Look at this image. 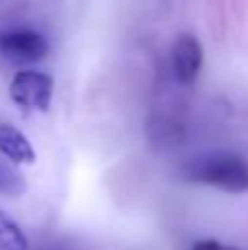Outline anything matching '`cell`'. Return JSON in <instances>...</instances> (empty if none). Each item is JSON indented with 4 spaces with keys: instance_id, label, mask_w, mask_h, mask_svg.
<instances>
[{
    "instance_id": "277c9868",
    "label": "cell",
    "mask_w": 248,
    "mask_h": 250,
    "mask_svg": "<svg viewBox=\"0 0 248 250\" xmlns=\"http://www.w3.org/2000/svg\"><path fill=\"white\" fill-rule=\"evenodd\" d=\"M205 66V48L193 33H180L171 46V70L178 83L191 86Z\"/></svg>"
},
{
    "instance_id": "8992f818",
    "label": "cell",
    "mask_w": 248,
    "mask_h": 250,
    "mask_svg": "<svg viewBox=\"0 0 248 250\" xmlns=\"http://www.w3.org/2000/svg\"><path fill=\"white\" fill-rule=\"evenodd\" d=\"M0 250H29L24 230L4 211H0Z\"/></svg>"
},
{
    "instance_id": "ba28073f",
    "label": "cell",
    "mask_w": 248,
    "mask_h": 250,
    "mask_svg": "<svg viewBox=\"0 0 248 250\" xmlns=\"http://www.w3.org/2000/svg\"><path fill=\"white\" fill-rule=\"evenodd\" d=\"M191 250H242L235 246H227V244L218 242V239H200L191 246Z\"/></svg>"
},
{
    "instance_id": "5b68a950",
    "label": "cell",
    "mask_w": 248,
    "mask_h": 250,
    "mask_svg": "<svg viewBox=\"0 0 248 250\" xmlns=\"http://www.w3.org/2000/svg\"><path fill=\"white\" fill-rule=\"evenodd\" d=\"M0 154L13 165L35 163V149L31 141L9 123H0Z\"/></svg>"
},
{
    "instance_id": "3957f363",
    "label": "cell",
    "mask_w": 248,
    "mask_h": 250,
    "mask_svg": "<svg viewBox=\"0 0 248 250\" xmlns=\"http://www.w3.org/2000/svg\"><path fill=\"white\" fill-rule=\"evenodd\" d=\"M48 55V42L31 29L0 31V57L13 64H35Z\"/></svg>"
},
{
    "instance_id": "6da1fadb",
    "label": "cell",
    "mask_w": 248,
    "mask_h": 250,
    "mask_svg": "<svg viewBox=\"0 0 248 250\" xmlns=\"http://www.w3.org/2000/svg\"><path fill=\"white\" fill-rule=\"evenodd\" d=\"M183 178L224 193H248V163L242 156L228 151H213L191 158L183 167Z\"/></svg>"
},
{
    "instance_id": "52a82bcc",
    "label": "cell",
    "mask_w": 248,
    "mask_h": 250,
    "mask_svg": "<svg viewBox=\"0 0 248 250\" xmlns=\"http://www.w3.org/2000/svg\"><path fill=\"white\" fill-rule=\"evenodd\" d=\"M26 191V182L20 173H16L11 167L0 163V193L4 195H22Z\"/></svg>"
},
{
    "instance_id": "7a4b0ae2",
    "label": "cell",
    "mask_w": 248,
    "mask_h": 250,
    "mask_svg": "<svg viewBox=\"0 0 248 250\" xmlns=\"http://www.w3.org/2000/svg\"><path fill=\"white\" fill-rule=\"evenodd\" d=\"M53 77L40 70H20L9 82V99L24 110L46 112L53 101Z\"/></svg>"
}]
</instances>
